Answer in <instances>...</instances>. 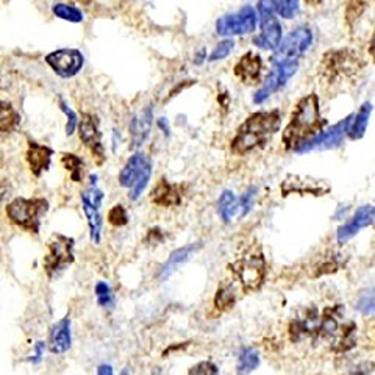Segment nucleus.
<instances>
[{
  "label": "nucleus",
  "mask_w": 375,
  "mask_h": 375,
  "mask_svg": "<svg viewBox=\"0 0 375 375\" xmlns=\"http://www.w3.org/2000/svg\"><path fill=\"white\" fill-rule=\"evenodd\" d=\"M74 238L55 235L47 246V255L44 259V268L49 277H57L74 263Z\"/></svg>",
  "instance_id": "nucleus-6"
},
{
  "label": "nucleus",
  "mask_w": 375,
  "mask_h": 375,
  "mask_svg": "<svg viewBox=\"0 0 375 375\" xmlns=\"http://www.w3.org/2000/svg\"><path fill=\"white\" fill-rule=\"evenodd\" d=\"M217 213L223 222H230L235 216L241 213L239 199L235 197L232 191H223L219 202H217Z\"/></svg>",
  "instance_id": "nucleus-26"
},
{
  "label": "nucleus",
  "mask_w": 375,
  "mask_h": 375,
  "mask_svg": "<svg viewBox=\"0 0 375 375\" xmlns=\"http://www.w3.org/2000/svg\"><path fill=\"white\" fill-rule=\"evenodd\" d=\"M237 302V288L230 283H222L214 295V307L219 311H228Z\"/></svg>",
  "instance_id": "nucleus-28"
},
{
  "label": "nucleus",
  "mask_w": 375,
  "mask_h": 375,
  "mask_svg": "<svg viewBox=\"0 0 375 375\" xmlns=\"http://www.w3.org/2000/svg\"><path fill=\"white\" fill-rule=\"evenodd\" d=\"M46 63L58 77L71 78L82 71L84 58L77 49H58L46 57Z\"/></svg>",
  "instance_id": "nucleus-9"
},
{
  "label": "nucleus",
  "mask_w": 375,
  "mask_h": 375,
  "mask_svg": "<svg viewBox=\"0 0 375 375\" xmlns=\"http://www.w3.org/2000/svg\"><path fill=\"white\" fill-rule=\"evenodd\" d=\"M147 161L149 160L146 158V155H144V154H141V152L133 154L129 158V161L125 163L122 171H120V174H119L120 186L131 188V185L135 183V180L139 175V172H141L144 169V166L147 165Z\"/></svg>",
  "instance_id": "nucleus-20"
},
{
  "label": "nucleus",
  "mask_w": 375,
  "mask_h": 375,
  "mask_svg": "<svg viewBox=\"0 0 375 375\" xmlns=\"http://www.w3.org/2000/svg\"><path fill=\"white\" fill-rule=\"evenodd\" d=\"M355 307L363 314H375V288L361 291L358 298H356Z\"/></svg>",
  "instance_id": "nucleus-34"
},
{
  "label": "nucleus",
  "mask_w": 375,
  "mask_h": 375,
  "mask_svg": "<svg viewBox=\"0 0 375 375\" xmlns=\"http://www.w3.org/2000/svg\"><path fill=\"white\" fill-rule=\"evenodd\" d=\"M319 329V322H318V316L316 314H308L304 319H298L294 320L289 327V335H291L293 341H299L304 340L307 335H313L314 331H318Z\"/></svg>",
  "instance_id": "nucleus-25"
},
{
  "label": "nucleus",
  "mask_w": 375,
  "mask_h": 375,
  "mask_svg": "<svg viewBox=\"0 0 375 375\" xmlns=\"http://www.w3.org/2000/svg\"><path fill=\"white\" fill-rule=\"evenodd\" d=\"M356 344V325L355 322L342 324L340 331L331 341V349L333 352H347L352 350Z\"/></svg>",
  "instance_id": "nucleus-23"
},
{
  "label": "nucleus",
  "mask_w": 375,
  "mask_h": 375,
  "mask_svg": "<svg viewBox=\"0 0 375 375\" xmlns=\"http://www.w3.org/2000/svg\"><path fill=\"white\" fill-rule=\"evenodd\" d=\"M298 69H299L298 58L280 60L275 68L272 69L271 74L266 77L263 88L258 89L255 95H253V102H255V104H263L266 99H269L272 94L285 86V84L291 80V77L298 72Z\"/></svg>",
  "instance_id": "nucleus-7"
},
{
  "label": "nucleus",
  "mask_w": 375,
  "mask_h": 375,
  "mask_svg": "<svg viewBox=\"0 0 375 375\" xmlns=\"http://www.w3.org/2000/svg\"><path fill=\"white\" fill-rule=\"evenodd\" d=\"M95 294H98L100 307H110L113 304L111 289L105 282H99L98 285H95Z\"/></svg>",
  "instance_id": "nucleus-40"
},
{
  "label": "nucleus",
  "mask_w": 375,
  "mask_h": 375,
  "mask_svg": "<svg viewBox=\"0 0 375 375\" xmlns=\"http://www.w3.org/2000/svg\"><path fill=\"white\" fill-rule=\"evenodd\" d=\"M305 2L308 5H318V3H320V0H305Z\"/></svg>",
  "instance_id": "nucleus-49"
},
{
  "label": "nucleus",
  "mask_w": 375,
  "mask_h": 375,
  "mask_svg": "<svg viewBox=\"0 0 375 375\" xmlns=\"http://www.w3.org/2000/svg\"><path fill=\"white\" fill-rule=\"evenodd\" d=\"M365 8H366V0H349L347 10H346L347 22L354 24L363 15Z\"/></svg>",
  "instance_id": "nucleus-38"
},
{
  "label": "nucleus",
  "mask_w": 375,
  "mask_h": 375,
  "mask_svg": "<svg viewBox=\"0 0 375 375\" xmlns=\"http://www.w3.org/2000/svg\"><path fill=\"white\" fill-rule=\"evenodd\" d=\"M150 199L161 207H171V205L180 202V192L175 185H171L166 180H160L150 194Z\"/></svg>",
  "instance_id": "nucleus-21"
},
{
  "label": "nucleus",
  "mask_w": 375,
  "mask_h": 375,
  "mask_svg": "<svg viewBox=\"0 0 375 375\" xmlns=\"http://www.w3.org/2000/svg\"><path fill=\"white\" fill-rule=\"evenodd\" d=\"M257 190L255 188H252V190H247L243 196L239 197V207H241V214H247L252 208L253 205V199H255Z\"/></svg>",
  "instance_id": "nucleus-41"
},
{
  "label": "nucleus",
  "mask_w": 375,
  "mask_h": 375,
  "mask_svg": "<svg viewBox=\"0 0 375 375\" xmlns=\"http://www.w3.org/2000/svg\"><path fill=\"white\" fill-rule=\"evenodd\" d=\"M324 119L319 113V99L316 94H308L299 100L294 108L289 124L283 131V146L286 150H295L300 144L307 143L322 131Z\"/></svg>",
  "instance_id": "nucleus-1"
},
{
  "label": "nucleus",
  "mask_w": 375,
  "mask_h": 375,
  "mask_svg": "<svg viewBox=\"0 0 375 375\" xmlns=\"http://www.w3.org/2000/svg\"><path fill=\"white\" fill-rule=\"evenodd\" d=\"M257 27V13L250 5H246L237 15L222 16L216 22V32L221 36L252 33Z\"/></svg>",
  "instance_id": "nucleus-8"
},
{
  "label": "nucleus",
  "mask_w": 375,
  "mask_h": 375,
  "mask_svg": "<svg viewBox=\"0 0 375 375\" xmlns=\"http://www.w3.org/2000/svg\"><path fill=\"white\" fill-rule=\"evenodd\" d=\"M98 372L100 375H110L113 374V367L110 365H102L99 369H98Z\"/></svg>",
  "instance_id": "nucleus-46"
},
{
  "label": "nucleus",
  "mask_w": 375,
  "mask_h": 375,
  "mask_svg": "<svg viewBox=\"0 0 375 375\" xmlns=\"http://www.w3.org/2000/svg\"><path fill=\"white\" fill-rule=\"evenodd\" d=\"M259 366V355L255 349H244L243 352L239 354V361H238V372L247 374L255 371Z\"/></svg>",
  "instance_id": "nucleus-33"
},
{
  "label": "nucleus",
  "mask_w": 375,
  "mask_h": 375,
  "mask_svg": "<svg viewBox=\"0 0 375 375\" xmlns=\"http://www.w3.org/2000/svg\"><path fill=\"white\" fill-rule=\"evenodd\" d=\"M197 247H199V244H190V246L180 247V249L172 252L171 257L167 258V262L165 263V266H163V269H161V278H163V280H165V278H167L171 274H174L175 269H179L180 266L183 264L186 259L196 252Z\"/></svg>",
  "instance_id": "nucleus-24"
},
{
  "label": "nucleus",
  "mask_w": 375,
  "mask_h": 375,
  "mask_svg": "<svg viewBox=\"0 0 375 375\" xmlns=\"http://www.w3.org/2000/svg\"><path fill=\"white\" fill-rule=\"evenodd\" d=\"M375 219V208L372 205H365L355 211V214L352 219H350L347 223H344L336 232V238L340 243H346V241L352 239L360 230L366 228L371 226Z\"/></svg>",
  "instance_id": "nucleus-14"
},
{
  "label": "nucleus",
  "mask_w": 375,
  "mask_h": 375,
  "mask_svg": "<svg viewBox=\"0 0 375 375\" xmlns=\"http://www.w3.org/2000/svg\"><path fill=\"white\" fill-rule=\"evenodd\" d=\"M62 163L66 171L69 172L71 179L77 181V183H80L84 177V163L80 156H77L74 154H63Z\"/></svg>",
  "instance_id": "nucleus-30"
},
{
  "label": "nucleus",
  "mask_w": 375,
  "mask_h": 375,
  "mask_svg": "<svg viewBox=\"0 0 375 375\" xmlns=\"http://www.w3.org/2000/svg\"><path fill=\"white\" fill-rule=\"evenodd\" d=\"M52 155H53V150L51 147L42 146V144H38L35 141L28 143L27 163H28L30 171L33 172L35 177H41V175L51 167Z\"/></svg>",
  "instance_id": "nucleus-18"
},
{
  "label": "nucleus",
  "mask_w": 375,
  "mask_h": 375,
  "mask_svg": "<svg viewBox=\"0 0 375 375\" xmlns=\"http://www.w3.org/2000/svg\"><path fill=\"white\" fill-rule=\"evenodd\" d=\"M365 66L358 53L352 49H335L325 53L320 60L319 74L324 83L335 84L355 77Z\"/></svg>",
  "instance_id": "nucleus-3"
},
{
  "label": "nucleus",
  "mask_w": 375,
  "mask_h": 375,
  "mask_svg": "<svg viewBox=\"0 0 375 375\" xmlns=\"http://www.w3.org/2000/svg\"><path fill=\"white\" fill-rule=\"evenodd\" d=\"M235 47V41L233 39H222L219 44L214 47V51L211 52L210 55V62H219V60H223L232 53Z\"/></svg>",
  "instance_id": "nucleus-36"
},
{
  "label": "nucleus",
  "mask_w": 375,
  "mask_h": 375,
  "mask_svg": "<svg viewBox=\"0 0 375 375\" xmlns=\"http://www.w3.org/2000/svg\"><path fill=\"white\" fill-rule=\"evenodd\" d=\"M371 113H372L371 102H366V104H363L360 107V111L356 113V116L352 120H350V125L347 129V136L350 139L356 141V139H361L363 136H365L369 119H371Z\"/></svg>",
  "instance_id": "nucleus-22"
},
{
  "label": "nucleus",
  "mask_w": 375,
  "mask_h": 375,
  "mask_svg": "<svg viewBox=\"0 0 375 375\" xmlns=\"http://www.w3.org/2000/svg\"><path fill=\"white\" fill-rule=\"evenodd\" d=\"M241 285L249 291H257L263 285L266 277V262L262 250H247L233 264Z\"/></svg>",
  "instance_id": "nucleus-5"
},
{
  "label": "nucleus",
  "mask_w": 375,
  "mask_h": 375,
  "mask_svg": "<svg viewBox=\"0 0 375 375\" xmlns=\"http://www.w3.org/2000/svg\"><path fill=\"white\" fill-rule=\"evenodd\" d=\"M163 237H165V235H163V232H161L160 228H154V230H150V233L147 235V238H149L147 241H149L150 244L161 243V241L165 239V238H163Z\"/></svg>",
  "instance_id": "nucleus-44"
},
{
  "label": "nucleus",
  "mask_w": 375,
  "mask_h": 375,
  "mask_svg": "<svg viewBox=\"0 0 375 375\" xmlns=\"http://www.w3.org/2000/svg\"><path fill=\"white\" fill-rule=\"evenodd\" d=\"M369 52H371L372 58L375 60V30H374V35H372V38H371V42H369Z\"/></svg>",
  "instance_id": "nucleus-47"
},
{
  "label": "nucleus",
  "mask_w": 375,
  "mask_h": 375,
  "mask_svg": "<svg viewBox=\"0 0 375 375\" xmlns=\"http://www.w3.org/2000/svg\"><path fill=\"white\" fill-rule=\"evenodd\" d=\"M258 13L262 15V17H268V16H272L274 13H277L275 0H259Z\"/></svg>",
  "instance_id": "nucleus-42"
},
{
  "label": "nucleus",
  "mask_w": 375,
  "mask_h": 375,
  "mask_svg": "<svg viewBox=\"0 0 375 375\" xmlns=\"http://www.w3.org/2000/svg\"><path fill=\"white\" fill-rule=\"evenodd\" d=\"M60 105H62V110H63V113L66 114V118H68V125H66V135L72 136V135H74V133H75L77 127L80 125V124H78L77 114H75V111L72 110V108H71L68 104H66V102L62 100V104H60Z\"/></svg>",
  "instance_id": "nucleus-39"
},
{
  "label": "nucleus",
  "mask_w": 375,
  "mask_h": 375,
  "mask_svg": "<svg viewBox=\"0 0 375 375\" xmlns=\"http://www.w3.org/2000/svg\"><path fill=\"white\" fill-rule=\"evenodd\" d=\"M154 110L152 107H146L144 110L133 118L130 124V149L136 150L146 143L150 129H152Z\"/></svg>",
  "instance_id": "nucleus-16"
},
{
  "label": "nucleus",
  "mask_w": 375,
  "mask_h": 375,
  "mask_svg": "<svg viewBox=\"0 0 375 375\" xmlns=\"http://www.w3.org/2000/svg\"><path fill=\"white\" fill-rule=\"evenodd\" d=\"M72 346V331L71 319L64 318L52 325L49 331V349L52 354H64Z\"/></svg>",
  "instance_id": "nucleus-19"
},
{
  "label": "nucleus",
  "mask_w": 375,
  "mask_h": 375,
  "mask_svg": "<svg viewBox=\"0 0 375 375\" xmlns=\"http://www.w3.org/2000/svg\"><path fill=\"white\" fill-rule=\"evenodd\" d=\"M52 11H53V15L63 21L74 22V24H80L83 21L82 11L75 7H72V5H68V3H55L53 5Z\"/></svg>",
  "instance_id": "nucleus-32"
},
{
  "label": "nucleus",
  "mask_w": 375,
  "mask_h": 375,
  "mask_svg": "<svg viewBox=\"0 0 375 375\" xmlns=\"http://www.w3.org/2000/svg\"><path fill=\"white\" fill-rule=\"evenodd\" d=\"M313 44V32L308 27H298L282 41L278 47L277 58L288 60L298 58L302 53L308 51V47Z\"/></svg>",
  "instance_id": "nucleus-12"
},
{
  "label": "nucleus",
  "mask_w": 375,
  "mask_h": 375,
  "mask_svg": "<svg viewBox=\"0 0 375 375\" xmlns=\"http://www.w3.org/2000/svg\"><path fill=\"white\" fill-rule=\"evenodd\" d=\"M21 122L19 114L11 107L8 102H2V107H0V130L2 133H10L17 129V125Z\"/></svg>",
  "instance_id": "nucleus-29"
},
{
  "label": "nucleus",
  "mask_w": 375,
  "mask_h": 375,
  "mask_svg": "<svg viewBox=\"0 0 375 375\" xmlns=\"http://www.w3.org/2000/svg\"><path fill=\"white\" fill-rule=\"evenodd\" d=\"M217 372H219V369L210 361H202L190 369V374H217Z\"/></svg>",
  "instance_id": "nucleus-43"
},
{
  "label": "nucleus",
  "mask_w": 375,
  "mask_h": 375,
  "mask_svg": "<svg viewBox=\"0 0 375 375\" xmlns=\"http://www.w3.org/2000/svg\"><path fill=\"white\" fill-rule=\"evenodd\" d=\"M263 72V58L257 52H247L235 66V75L244 84H255L259 82Z\"/></svg>",
  "instance_id": "nucleus-15"
},
{
  "label": "nucleus",
  "mask_w": 375,
  "mask_h": 375,
  "mask_svg": "<svg viewBox=\"0 0 375 375\" xmlns=\"http://www.w3.org/2000/svg\"><path fill=\"white\" fill-rule=\"evenodd\" d=\"M82 203H83L84 216H86V221L89 226L91 239H93L94 244H99L102 238V216L99 213V208L94 207V205H91L86 201H83V199H82Z\"/></svg>",
  "instance_id": "nucleus-27"
},
{
  "label": "nucleus",
  "mask_w": 375,
  "mask_h": 375,
  "mask_svg": "<svg viewBox=\"0 0 375 375\" xmlns=\"http://www.w3.org/2000/svg\"><path fill=\"white\" fill-rule=\"evenodd\" d=\"M78 133H80L82 143L91 150L98 165H104L105 149L104 144H102V133L99 130L98 118L93 116V114H84L80 125H78Z\"/></svg>",
  "instance_id": "nucleus-11"
},
{
  "label": "nucleus",
  "mask_w": 375,
  "mask_h": 375,
  "mask_svg": "<svg viewBox=\"0 0 375 375\" xmlns=\"http://www.w3.org/2000/svg\"><path fill=\"white\" fill-rule=\"evenodd\" d=\"M42 352H44V342H38V344H36L35 356H33V358H30V361H32V363H39L41 361V356H42Z\"/></svg>",
  "instance_id": "nucleus-45"
},
{
  "label": "nucleus",
  "mask_w": 375,
  "mask_h": 375,
  "mask_svg": "<svg viewBox=\"0 0 375 375\" xmlns=\"http://www.w3.org/2000/svg\"><path fill=\"white\" fill-rule=\"evenodd\" d=\"M255 44L259 49L277 51L282 44V26L275 19V16L262 17V35L255 38Z\"/></svg>",
  "instance_id": "nucleus-17"
},
{
  "label": "nucleus",
  "mask_w": 375,
  "mask_h": 375,
  "mask_svg": "<svg viewBox=\"0 0 375 375\" xmlns=\"http://www.w3.org/2000/svg\"><path fill=\"white\" fill-rule=\"evenodd\" d=\"M277 13L285 19H293L299 13V0H275Z\"/></svg>",
  "instance_id": "nucleus-35"
},
{
  "label": "nucleus",
  "mask_w": 375,
  "mask_h": 375,
  "mask_svg": "<svg viewBox=\"0 0 375 375\" xmlns=\"http://www.w3.org/2000/svg\"><path fill=\"white\" fill-rule=\"evenodd\" d=\"M350 120L352 119H350V116H349L346 119H342L341 122H338L336 125L327 129L325 131L318 133V135L314 138L308 139V141L304 144H300V146L295 149V152L304 154V152H308V150H313V149H324L325 150V149L340 146L342 138H344V133H346L349 129Z\"/></svg>",
  "instance_id": "nucleus-10"
},
{
  "label": "nucleus",
  "mask_w": 375,
  "mask_h": 375,
  "mask_svg": "<svg viewBox=\"0 0 375 375\" xmlns=\"http://www.w3.org/2000/svg\"><path fill=\"white\" fill-rule=\"evenodd\" d=\"M49 202L46 199H24L17 197L7 205V214L11 222L30 233H39L41 219L49 211Z\"/></svg>",
  "instance_id": "nucleus-4"
},
{
  "label": "nucleus",
  "mask_w": 375,
  "mask_h": 375,
  "mask_svg": "<svg viewBox=\"0 0 375 375\" xmlns=\"http://www.w3.org/2000/svg\"><path fill=\"white\" fill-rule=\"evenodd\" d=\"M150 175H152V163L147 161V165L144 166V169L135 180V183L130 188V201H138L139 197L143 196V192L146 191V188L150 181Z\"/></svg>",
  "instance_id": "nucleus-31"
},
{
  "label": "nucleus",
  "mask_w": 375,
  "mask_h": 375,
  "mask_svg": "<svg viewBox=\"0 0 375 375\" xmlns=\"http://www.w3.org/2000/svg\"><path fill=\"white\" fill-rule=\"evenodd\" d=\"M330 191V186L322 180L300 177V175H288L285 181L282 183V194L283 197L291 194H313V196H324Z\"/></svg>",
  "instance_id": "nucleus-13"
},
{
  "label": "nucleus",
  "mask_w": 375,
  "mask_h": 375,
  "mask_svg": "<svg viewBox=\"0 0 375 375\" xmlns=\"http://www.w3.org/2000/svg\"><path fill=\"white\" fill-rule=\"evenodd\" d=\"M280 124L282 116L278 110L253 113L252 116L244 120L237 135H235L232 144H230L232 152L244 155L255 149L264 147L271 136L280 129Z\"/></svg>",
  "instance_id": "nucleus-2"
},
{
  "label": "nucleus",
  "mask_w": 375,
  "mask_h": 375,
  "mask_svg": "<svg viewBox=\"0 0 375 375\" xmlns=\"http://www.w3.org/2000/svg\"><path fill=\"white\" fill-rule=\"evenodd\" d=\"M108 221H110L111 226L114 227H124L129 222V214H127V210L122 205H116L110 211H108Z\"/></svg>",
  "instance_id": "nucleus-37"
},
{
  "label": "nucleus",
  "mask_w": 375,
  "mask_h": 375,
  "mask_svg": "<svg viewBox=\"0 0 375 375\" xmlns=\"http://www.w3.org/2000/svg\"><path fill=\"white\" fill-rule=\"evenodd\" d=\"M203 57H205V51H202L201 53H197V57H196V64H202Z\"/></svg>",
  "instance_id": "nucleus-48"
}]
</instances>
